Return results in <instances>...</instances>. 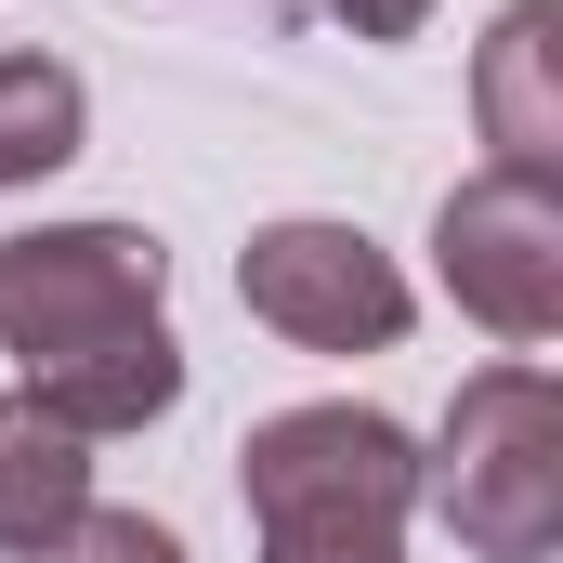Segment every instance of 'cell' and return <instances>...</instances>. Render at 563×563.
Returning a JSON list of instances; mask_svg holds the SVG:
<instances>
[{
  "mask_svg": "<svg viewBox=\"0 0 563 563\" xmlns=\"http://www.w3.org/2000/svg\"><path fill=\"white\" fill-rule=\"evenodd\" d=\"M420 511L472 563H551L563 551V380L498 354L459 380L445 432L420 445Z\"/></svg>",
  "mask_w": 563,
  "mask_h": 563,
  "instance_id": "2",
  "label": "cell"
},
{
  "mask_svg": "<svg viewBox=\"0 0 563 563\" xmlns=\"http://www.w3.org/2000/svg\"><path fill=\"white\" fill-rule=\"evenodd\" d=\"M13 394H40L66 432H144L184 407V341H170V314L157 328H119V341H92V354H66V367H40V380H13Z\"/></svg>",
  "mask_w": 563,
  "mask_h": 563,
  "instance_id": "7",
  "label": "cell"
},
{
  "mask_svg": "<svg viewBox=\"0 0 563 563\" xmlns=\"http://www.w3.org/2000/svg\"><path fill=\"white\" fill-rule=\"evenodd\" d=\"M328 13H341L354 40H420L432 26V0H328Z\"/></svg>",
  "mask_w": 563,
  "mask_h": 563,
  "instance_id": "11",
  "label": "cell"
},
{
  "mask_svg": "<svg viewBox=\"0 0 563 563\" xmlns=\"http://www.w3.org/2000/svg\"><path fill=\"white\" fill-rule=\"evenodd\" d=\"M92 511V432H66L40 394H0V563L53 551Z\"/></svg>",
  "mask_w": 563,
  "mask_h": 563,
  "instance_id": "8",
  "label": "cell"
},
{
  "mask_svg": "<svg viewBox=\"0 0 563 563\" xmlns=\"http://www.w3.org/2000/svg\"><path fill=\"white\" fill-rule=\"evenodd\" d=\"M472 119H485V170L563 184V0H511L472 53Z\"/></svg>",
  "mask_w": 563,
  "mask_h": 563,
  "instance_id": "6",
  "label": "cell"
},
{
  "mask_svg": "<svg viewBox=\"0 0 563 563\" xmlns=\"http://www.w3.org/2000/svg\"><path fill=\"white\" fill-rule=\"evenodd\" d=\"M79 132H92L79 66H53V53H0V197H13V184H40V170H66Z\"/></svg>",
  "mask_w": 563,
  "mask_h": 563,
  "instance_id": "9",
  "label": "cell"
},
{
  "mask_svg": "<svg viewBox=\"0 0 563 563\" xmlns=\"http://www.w3.org/2000/svg\"><path fill=\"white\" fill-rule=\"evenodd\" d=\"M236 301H250V328H276L301 354H394L407 341V276H394V250L367 236V223H328V210H288L263 223L250 250H236Z\"/></svg>",
  "mask_w": 563,
  "mask_h": 563,
  "instance_id": "5",
  "label": "cell"
},
{
  "mask_svg": "<svg viewBox=\"0 0 563 563\" xmlns=\"http://www.w3.org/2000/svg\"><path fill=\"white\" fill-rule=\"evenodd\" d=\"M263 13H276V0H263Z\"/></svg>",
  "mask_w": 563,
  "mask_h": 563,
  "instance_id": "12",
  "label": "cell"
},
{
  "mask_svg": "<svg viewBox=\"0 0 563 563\" xmlns=\"http://www.w3.org/2000/svg\"><path fill=\"white\" fill-rule=\"evenodd\" d=\"M432 276H445V301H459L485 341H511V354L563 341V184H525V170L445 184V210H432Z\"/></svg>",
  "mask_w": 563,
  "mask_h": 563,
  "instance_id": "4",
  "label": "cell"
},
{
  "mask_svg": "<svg viewBox=\"0 0 563 563\" xmlns=\"http://www.w3.org/2000/svg\"><path fill=\"white\" fill-rule=\"evenodd\" d=\"M170 301V250L144 223H40V236H0V354L40 380L119 328H157Z\"/></svg>",
  "mask_w": 563,
  "mask_h": 563,
  "instance_id": "3",
  "label": "cell"
},
{
  "mask_svg": "<svg viewBox=\"0 0 563 563\" xmlns=\"http://www.w3.org/2000/svg\"><path fill=\"white\" fill-rule=\"evenodd\" d=\"M26 563H184V538H170L157 511H106V498H92L53 551H26Z\"/></svg>",
  "mask_w": 563,
  "mask_h": 563,
  "instance_id": "10",
  "label": "cell"
},
{
  "mask_svg": "<svg viewBox=\"0 0 563 563\" xmlns=\"http://www.w3.org/2000/svg\"><path fill=\"white\" fill-rule=\"evenodd\" d=\"M236 498L263 563H407V511H420V432L328 394V407H276L236 445Z\"/></svg>",
  "mask_w": 563,
  "mask_h": 563,
  "instance_id": "1",
  "label": "cell"
}]
</instances>
